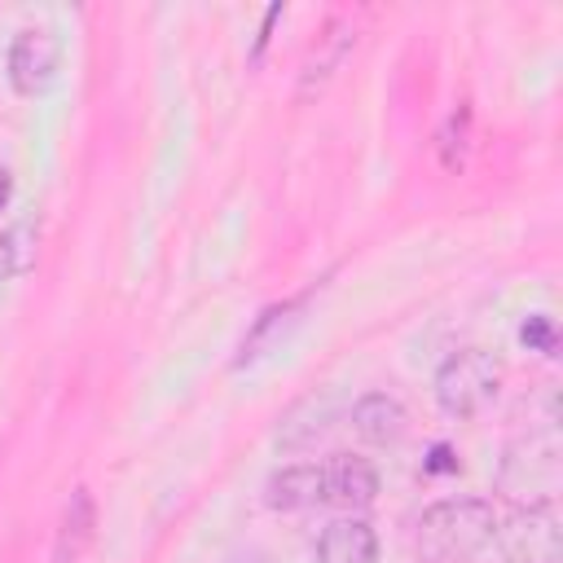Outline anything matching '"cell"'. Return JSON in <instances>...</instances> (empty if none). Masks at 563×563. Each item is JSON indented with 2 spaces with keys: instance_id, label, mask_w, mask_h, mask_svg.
Wrapping results in <instances>:
<instances>
[{
  "instance_id": "obj_16",
  "label": "cell",
  "mask_w": 563,
  "mask_h": 563,
  "mask_svg": "<svg viewBox=\"0 0 563 563\" xmlns=\"http://www.w3.org/2000/svg\"><path fill=\"white\" fill-rule=\"evenodd\" d=\"M519 343H523L528 352H541V356H554V347H559V334H554V317H545V312H537V317H528V321L519 325Z\"/></svg>"
},
{
  "instance_id": "obj_7",
  "label": "cell",
  "mask_w": 563,
  "mask_h": 563,
  "mask_svg": "<svg viewBox=\"0 0 563 563\" xmlns=\"http://www.w3.org/2000/svg\"><path fill=\"white\" fill-rule=\"evenodd\" d=\"M352 431L374 444V449H387V444H400L405 431H409V409L391 396V391H365L356 396L352 405Z\"/></svg>"
},
{
  "instance_id": "obj_8",
  "label": "cell",
  "mask_w": 563,
  "mask_h": 563,
  "mask_svg": "<svg viewBox=\"0 0 563 563\" xmlns=\"http://www.w3.org/2000/svg\"><path fill=\"white\" fill-rule=\"evenodd\" d=\"M317 563H378V532L365 515L330 519L317 537Z\"/></svg>"
},
{
  "instance_id": "obj_13",
  "label": "cell",
  "mask_w": 563,
  "mask_h": 563,
  "mask_svg": "<svg viewBox=\"0 0 563 563\" xmlns=\"http://www.w3.org/2000/svg\"><path fill=\"white\" fill-rule=\"evenodd\" d=\"M334 422V396L330 391H312L299 405L286 409L282 427H277V444L282 449H308L312 440H321Z\"/></svg>"
},
{
  "instance_id": "obj_14",
  "label": "cell",
  "mask_w": 563,
  "mask_h": 563,
  "mask_svg": "<svg viewBox=\"0 0 563 563\" xmlns=\"http://www.w3.org/2000/svg\"><path fill=\"white\" fill-rule=\"evenodd\" d=\"M40 260V224L35 220H13L0 229V282H18L35 268Z\"/></svg>"
},
{
  "instance_id": "obj_11",
  "label": "cell",
  "mask_w": 563,
  "mask_h": 563,
  "mask_svg": "<svg viewBox=\"0 0 563 563\" xmlns=\"http://www.w3.org/2000/svg\"><path fill=\"white\" fill-rule=\"evenodd\" d=\"M299 312H303V299H282V303H268L260 317H255V325L246 330V339H242V347H238V356H233V365L242 369V365H251V361H260V356H268L295 325H299Z\"/></svg>"
},
{
  "instance_id": "obj_12",
  "label": "cell",
  "mask_w": 563,
  "mask_h": 563,
  "mask_svg": "<svg viewBox=\"0 0 563 563\" xmlns=\"http://www.w3.org/2000/svg\"><path fill=\"white\" fill-rule=\"evenodd\" d=\"M352 44H356V31H352L343 18H339V22H330V26H325V35L317 40V48L308 53L303 70H299V97L321 92V88L330 84V75L343 66V57L352 53Z\"/></svg>"
},
{
  "instance_id": "obj_10",
  "label": "cell",
  "mask_w": 563,
  "mask_h": 563,
  "mask_svg": "<svg viewBox=\"0 0 563 563\" xmlns=\"http://www.w3.org/2000/svg\"><path fill=\"white\" fill-rule=\"evenodd\" d=\"M92 541H97V501L79 484V488H70V497L62 506L57 537H53V563H84Z\"/></svg>"
},
{
  "instance_id": "obj_15",
  "label": "cell",
  "mask_w": 563,
  "mask_h": 563,
  "mask_svg": "<svg viewBox=\"0 0 563 563\" xmlns=\"http://www.w3.org/2000/svg\"><path fill=\"white\" fill-rule=\"evenodd\" d=\"M471 141H475V119H471V106L462 101L457 110L444 114V123L435 128V158L449 176H457L471 158Z\"/></svg>"
},
{
  "instance_id": "obj_5",
  "label": "cell",
  "mask_w": 563,
  "mask_h": 563,
  "mask_svg": "<svg viewBox=\"0 0 563 563\" xmlns=\"http://www.w3.org/2000/svg\"><path fill=\"white\" fill-rule=\"evenodd\" d=\"M62 70V35L44 22L35 26H22L13 40H9V57H4V75H9V88L18 97H40L53 88Z\"/></svg>"
},
{
  "instance_id": "obj_2",
  "label": "cell",
  "mask_w": 563,
  "mask_h": 563,
  "mask_svg": "<svg viewBox=\"0 0 563 563\" xmlns=\"http://www.w3.org/2000/svg\"><path fill=\"white\" fill-rule=\"evenodd\" d=\"M559 484H563V449L550 418L541 431H528L506 449L497 471V493L510 497L515 506H541L559 497Z\"/></svg>"
},
{
  "instance_id": "obj_17",
  "label": "cell",
  "mask_w": 563,
  "mask_h": 563,
  "mask_svg": "<svg viewBox=\"0 0 563 563\" xmlns=\"http://www.w3.org/2000/svg\"><path fill=\"white\" fill-rule=\"evenodd\" d=\"M427 471H431V475H440V471H457V457H453V449H449V444H435V449H431V462H427Z\"/></svg>"
},
{
  "instance_id": "obj_4",
  "label": "cell",
  "mask_w": 563,
  "mask_h": 563,
  "mask_svg": "<svg viewBox=\"0 0 563 563\" xmlns=\"http://www.w3.org/2000/svg\"><path fill=\"white\" fill-rule=\"evenodd\" d=\"M506 563H559L563 559V532L554 501L541 506H515L506 519H497L493 532Z\"/></svg>"
},
{
  "instance_id": "obj_1",
  "label": "cell",
  "mask_w": 563,
  "mask_h": 563,
  "mask_svg": "<svg viewBox=\"0 0 563 563\" xmlns=\"http://www.w3.org/2000/svg\"><path fill=\"white\" fill-rule=\"evenodd\" d=\"M497 515L484 497H444L422 510L413 545L422 563H466L484 545H493Z\"/></svg>"
},
{
  "instance_id": "obj_19",
  "label": "cell",
  "mask_w": 563,
  "mask_h": 563,
  "mask_svg": "<svg viewBox=\"0 0 563 563\" xmlns=\"http://www.w3.org/2000/svg\"><path fill=\"white\" fill-rule=\"evenodd\" d=\"M9 198H13V172H9V167H0V211L9 207Z\"/></svg>"
},
{
  "instance_id": "obj_18",
  "label": "cell",
  "mask_w": 563,
  "mask_h": 563,
  "mask_svg": "<svg viewBox=\"0 0 563 563\" xmlns=\"http://www.w3.org/2000/svg\"><path fill=\"white\" fill-rule=\"evenodd\" d=\"M224 563H268V554H264V550H255V545H238Z\"/></svg>"
},
{
  "instance_id": "obj_3",
  "label": "cell",
  "mask_w": 563,
  "mask_h": 563,
  "mask_svg": "<svg viewBox=\"0 0 563 563\" xmlns=\"http://www.w3.org/2000/svg\"><path fill=\"white\" fill-rule=\"evenodd\" d=\"M501 387V361L484 347H457L440 361L435 378H431V391H435V405L440 413L449 418H475Z\"/></svg>"
},
{
  "instance_id": "obj_9",
  "label": "cell",
  "mask_w": 563,
  "mask_h": 563,
  "mask_svg": "<svg viewBox=\"0 0 563 563\" xmlns=\"http://www.w3.org/2000/svg\"><path fill=\"white\" fill-rule=\"evenodd\" d=\"M378 497V466L361 453H339L325 462V501L343 510H365Z\"/></svg>"
},
{
  "instance_id": "obj_6",
  "label": "cell",
  "mask_w": 563,
  "mask_h": 563,
  "mask_svg": "<svg viewBox=\"0 0 563 563\" xmlns=\"http://www.w3.org/2000/svg\"><path fill=\"white\" fill-rule=\"evenodd\" d=\"M325 501V462H290L282 471L268 475L264 484V506L295 515V510H312Z\"/></svg>"
}]
</instances>
